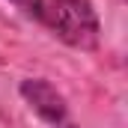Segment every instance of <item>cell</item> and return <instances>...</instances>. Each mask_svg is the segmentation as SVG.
Masks as SVG:
<instances>
[{
    "label": "cell",
    "instance_id": "obj_2",
    "mask_svg": "<svg viewBox=\"0 0 128 128\" xmlns=\"http://www.w3.org/2000/svg\"><path fill=\"white\" fill-rule=\"evenodd\" d=\"M21 96L39 113V119L48 122L51 128H78L74 119H72V113H68L66 98L45 78H27V80H21Z\"/></svg>",
    "mask_w": 128,
    "mask_h": 128
},
{
    "label": "cell",
    "instance_id": "obj_1",
    "mask_svg": "<svg viewBox=\"0 0 128 128\" xmlns=\"http://www.w3.org/2000/svg\"><path fill=\"white\" fill-rule=\"evenodd\" d=\"M36 24H42L51 36H57L68 48L92 51L101 39L92 0H9Z\"/></svg>",
    "mask_w": 128,
    "mask_h": 128
}]
</instances>
